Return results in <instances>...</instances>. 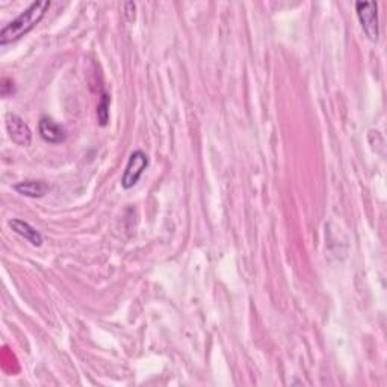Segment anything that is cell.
<instances>
[{"mask_svg":"<svg viewBox=\"0 0 387 387\" xmlns=\"http://www.w3.org/2000/svg\"><path fill=\"white\" fill-rule=\"evenodd\" d=\"M109 103H111L109 96L103 94V96H101V100L99 101V105H97V116H99L100 126H106L108 121H109Z\"/></svg>","mask_w":387,"mask_h":387,"instance_id":"cell-8","label":"cell"},{"mask_svg":"<svg viewBox=\"0 0 387 387\" xmlns=\"http://www.w3.org/2000/svg\"><path fill=\"white\" fill-rule=\"evenodd\" d=\"M14 189L21 195L29 197V199H42L49 194L50 186L42 180H25L14 185Z\"/></svg>","mask_w":387,"mask_h":387,"instance_id":"cell-6","label":"cell"},{"mask_svg":"<svg viewBox=\"0 0 387 387\" xmlns=\"http://www.w3.org/2000/svg\"><path fill=\"white\" fill-rule=\"evenodd\" d=\"M50 8L49 0H36L31 3L27 8L20 14L18 17L10 21L8 25H5L0 31V45L6 46L11 45L14 41H18L27 35L32 29L40 23L42 17L46 16L47 10Z\"/></svg>","mask_w":387,"mask_h":387,"instance_id":"cell-1","label":"cell"},{"mask_svg":"<svg viewBox=\"0 0 387 387\" xmlns=\"http://www.w3.org/2000/svg\"><path fill=\"white\" fill-rule=\"evenodd\" d=\"M10 227L12 229V232H16L17 235H20L21 238H25L26 240H29L32 245L40 247L42 244V235L36 230L34 225H31L29 223L18 220V218H14L10 223Z\"/></svg>","mask_w":387,"mask_h":387,"instance_id":"cell-7","label":"cell"},{"mask_svg":"<svg viewBox=\"0 0 387 387\" xmlns=\"http://www.w3.org/2000/svg\"><path fill=\"white\" fill-rule=\"evenodd\" d=\"M38 130L42 140L50 144H61L67 138V130L64 129V126L52 118H47V116H42L40 120Z\"/></svg>","mask_w":387,"mask_h":387,"instance_id":"cell-5","label":"cell"},{"mask_svg":"<svg viewBox=\"0 0 387 387\" xmlns=\"http://www.w3.org/2000/svg\"><path fill=\"white\" fill-rule=\"evenodd\" d=\"M6 130H8L12 142L21 147H27L32 142V130L21 116L16 114L6 115Z\"/></svg>","mask_w":387,"mask_h":387,"instance_id":"cell-4","label":"cell"},{"mask_svg":"<svg viewBox=\"0 0 387 387\" xmlns=\"http://www.w3.org/2000/svg\"><path fill=\"white\" fill-rule=\"evenodd\" d=\"M149 166V156L145 155L142 150H135L129 158V162L126 165V170L121 177V186L124 189L134 188L140 179L142 177L144 171Z\"/></svg>","mask_w":387,"mask_h":387,"instance_id":"cell-3","label":"cell"},{"mask_svg":"<svg viewBox=\"0 0 387 387\" xmlns=\"http://www.w3.org/2000/svg\"><path fill=\"white\" fill-rule=\"evenodd\" d=\"M357 17L360 20L363 32L371 41H377L379 35L378 26V5L377 2H357L355 3Z\"/></svg>","mask_w":387,"mask_h":387,"instance_id":"cell-2","label":"cell"}]
</instances>
